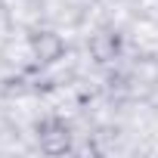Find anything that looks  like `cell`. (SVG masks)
Wrapping results in <instances>:
<instances>
[{
  "label": "cell",
  "instance_id": "obj_3",
  "mask_svg": "<svg viewBox=\"0 0 158 158\" xmlns=\"http://www.w3.org/2000/svg\"><path fill=\"white\" fill-rule=\"evenodd\" d=\"M90 56H93V62H99V65L118 59V56H121V34H118V31H96V34L90 37Z\"/></svg>",
  "mask_w": 158,
  "mask_h": 158
},
{
  "label": "cell",
  "instance_id": "obj_1",
  "mask_svg": "<svg viewBox=\"0 0 158 158\" xmlns=\"http://www.w3.org/2000/svg\"><path fill=\"white\" fill-rule=\"evenodd\" d=\"M34 139H37V149L44 155H65V152H71L74 133H71V124L65 118L47 115L34 124Z\"/></svg>",
  "mask_w": 158,
  "mask_h": 158
},
{
  "label": "cell",
  "instance_id": "obj_2",
  "mask_svg": "<svg viewBox=\"0 0 158 158\" xmlns=\"http://www.w3.org/2000/svg\"><path fill=\"white\" fill-rule=\"evenodd\" d=\"M28 53H31V59H34L40 68L56 65V62L65 56V37L56 34V31H50V28L34 31V34L28 37Z\"/></svg>",
  "mask_w": 158,
  "mask_h": 158
}]
</instances>
